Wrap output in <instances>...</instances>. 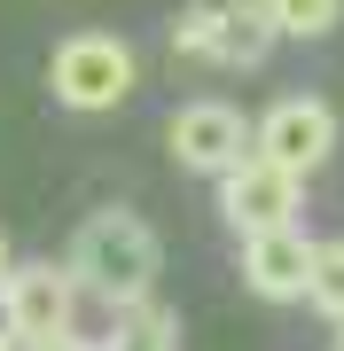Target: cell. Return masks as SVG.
Listing matches in <instances>:
<instances>
[{"instance_id": "obj_5", "label": "cell", "mask_w": 344, "mask_h": 351, "mask_svg": "<svg viewBox=\"0 0 344 351\" xmlns=\"http://www.w3.org/2000/svg\"><path fill=\"white\" fill-rule=\"evenodd\" d=\"M78 274L71 265H47V258H24L8 281H0V313L16 320V336L24 343H47V336H71L78 320Z\"/></svg>"}, {"instance_id": "obj_11", "label": "cell", "mask_w": 344, "mask_h": 351, "mask_svg": "<svg viewBox=\"0 0 344 351\" xmlns=\"http://www.w3.org/2000/svg\"><path fill=\"white\" fill-rule=\"evenodd\" d=\"M306 304L344 328V242H321V250H313V289H306Z\"/></svg>"}, {"instance_id": "obj_7", "label": "cell", "mask_w": 344, "mask_h": 351, "mask_svg": "<svg viewBox=\"0 0 344 351\" xmlns=\"http://www.w3.org/2000/svg\"><path fill=\"white\" fill-rule=\"evenodd\" d=\"M258 156L290 164V172H313V164L336 156V110L321 94H282L266 117H258Z\"/></svg>"}, {"instance_id": "obj_10", "label": "cell", "mask_w": 344, "mask_h": 351, "mask_svg": "<svg viewBox=\"0 0 344 351\" xmlns=\"http://www.w3.org/2000/svg\"><path fill=\"white\" fill-rule=\"evenodd\" d=\"M102 351H172V313H157L149 297L126 304V320H117V336H110Z\"/></svg>"}, {"instance_id": "obj_4", "label": "cell", "mask_w": 344, "mask_h": 351, "mask_svg": "<svg viewBox=\"0 0 344 351\" xmlns=\"http://www.w3.org/2000/svg\"><path fill=\"white\" fill-rule=\"evenodd\" d=\"M274 8L266 0H196L188 16H180L172 47L196 55V63H258V55L274 47Z\"/></svg>"}, {"instance_id": "obj_1", "label": "cell", "mask_w": 344, "mask_h": 351, "mask_svg": "<svg viewBox=\"0 0 344 351\" xmlns=\"http://www.w3.org/2000/svg\"><path fill=\"white\" fill-rule=\"evenodd\" d=\"M71 274H78V289L87 297H102V304H141L149 297V281H157V234L141 226L133 211H94L87 226L71 234Z\"/></svg>"}, {"instance_id": "obj_3", "label": "cell", "mask_w": 344, "mask_h": 351, "mask_svg": "<svg viewBox=\"0 0 344 351\" xmlns=\"http://www.w3.org/2000/svg\"><path fill=\"white\" fill-rule=\"evenodd\" d=\"M297 211H306V172H290V164L251 149L235 172H219V219H227L242 242L274 234V226H297Z\"/></svg>"}, {"instance_id": "obj_2", "label": "cell", "mask_w": 344, "mask_h": 351, "mask_svg": "<svg viewBox=\"0 0 344 351\" xmlns=\"http://www.w3.org/2000/svg\"><path fill=\"white\" fill-rule=\"evenodd\" d=\"M133 86H141V63H133V47L117 32H71L63 47L47 55V94L63 101V110H78V117L117 110Z\"/></svg>"}, {"instance_id": "obj_8", "label": "cell", "mask_w": 344, "mask_h": 351, "mask_svg": "<svg viewBox=\"0 0 344 351\" xmlns=\"http://www.w3.org/2000/svg\"><path fill=\"white\" fill-rule=\"evenodd\" d=\"M313 250H321V242H306L297 226L251 234V242H242V281H251L266 304H297L313 289Z\"/></svg>"}, {"instance_id": "obj_12", "label": "cell", "mask_w": 344, "mask_h": 351, "mask_svg": "<svg viewBox=\"0 0 344 351\" xmlns=\"http://www.w3.org/2000/svg\"><path fill=\"white\" fill-rule=\"evenodd\" d=\"M24 351H102V343H87V336H78V328H71V336H47V343H24Z\"/></svg>"}, {"instance_id": "obj_6", "label": "cell", "mask_w": 344, "mask_h": 351, "mask_svg": "<svg viewBox=\"0 0 344 351\" xmlns=\"http://www.w3.org/2000/svg\"><path fill=\"white\" fill-rule=\"evenodd\" d=\"M165 141H172V164H188V172H235L258 149V125H242L235 101H188Z\"/></svg>"}, {"instance_id": "obj_9", "label": "cell", "mask_w": 344, "mask_h": 351, "mask_svg": "<svg viewBox=\"0 0 344 351\" xmlns=\"http://www.w3.org/2000/svg\"><path fill=\"white\" fill-rule=\"evenodd\" d=\"M282 39H329L344 24V0H266Z\"/></svg>"}, {"instance_id": "obj_13", "label": "cell", "mask_w": 344, "mask_h": 351, "mask_svg": "<svg viewBox=\"0 0 344 351\" xmlns=\"http://www.w3.org/2000/svg\"><path fill=\"white\" fill-rule=\"evenodd\" d=\"M8 343H24V336H16V320H8V313H0V351H8Z\"/></svg>"}, {"instance_id": "obj_14", "label": "cell", "mask_w": 344, "mask_h": 351, "mask_svg": "<svg viewBox=\"0 0 344 351\" xmlns=\"http://www.w3.org/2000/svg\"><path fill=\"white\" fill-rule=\"evenodd\" d=\"M16 274V258H8V234H0V281H8Z\"/></svg>"}]
</instances>
